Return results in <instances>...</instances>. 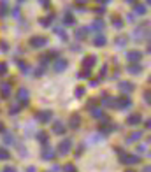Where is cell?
<instances>
[{
    "label": "cell",
    "instance_id": "cell-1",
    "mask_svg": "<svg viewBox=\"0 0 151 172\" xmlns=\"http://www.w3.org/2000/svg\"><path fill=\"white\" fill-rule=\"evenodd\" d=\"M118 153H119V162H123V164H128V165H135L141 162V158L135 155H128V153H123L121 149H116Z\"/></svg>",
    "mask_w": 151,
    "mask_h": 172
},
{
    "label": "cell",
    "instance_id": "cell-2",
    "mask_svg": "<svg viewBox=\"0 0 151 172\" xmlns=\"http://www.w3.org/2000/svg\"><path fill=\"white\" fill-rule=\"evenodd\" d=\"M70 149H72V140H70V139H63L58 144V147H56V151H58L60 156L69 155V151H70Z\"/></svg>",
    "mask_w": 151,
    "mask_h": 172
},
{
    "label": "cell",
    "instance_id": "cell-3",
    "mask_svg": "<svg viewBox=\"0 0 151 172\" xmlns=\"http://www.w3.org/2000/svg\"><path fill=\"white\" fill-rule=\"evenodd\" d=\"M130 106H132V100L128 97H116L112 100V107H118V109H126Z\"/></svg>",
    "mask_w": 151,
    "mask_h": 172
},
{
    "label": "cell",
    "instance_id": "cell-4",
    "mask_svg": "<svg viewBox=\"0 0 151 172\" xmlns=\"http://www.w3.org/2000/svg\"><path fill=\"white\" fill-rule=\"evenodd\" d=\"M48 44V39L44 37V35H34L32 39H30V46L32 48H44Z\"/></svg>",
    "mask_w": 151,
    "mask_h": 172
},
{
    "label": "cell",
    "instance_id": "cell-5",
    "mask_svg": "<svg viewBox=\"0 0 151 172\" xmlns=\"http://www.w3.org/2000/svg\"><path fill=\"white\" fill-rule=\"evenodd\" d=\"M51 118H53V113H51V111H41V113L35 114V120L39 123H48V121H51Z\"/></svg>",
    "mask_w": 151,
    "mask_h": 172
},
{
    "label": "cell",
    "instance_id": "cell-6",
    "mask_svg": "<svg viewBox=\"0 0 151 172\" xmlns=\"http://www.w3.org/2000/svg\"><path fill=\"white\" fill-rule=\"evenodd\" d=\"M16 95H18V100H19L23 106H26V104H28V90H26V88H19Z\"/></svg>",
    "mask_w": 151,
    "mask_h": 172
},
{
    "label": "cell",
    "instance_id": "cell-7",
    "mask_svg": "<svg viewBox=\"0 0 151 172\" xmlns=\"http://www.w3.org/2000/svg\"><path fill=\"white\" fill-rule=\"evenodd\" d=\"M67 67H69V62L65 58H58V60L55 62V70H56V72H63Z\"/></svg>",
    "mask_w": 151,
    "mask_h": 172
},
{
    "label": "cell",
    "instance_id": "cell-8",
    "mask_svg": "<svg viewBox=\"0 0 151 172\" xmlns=\"http://www.w3.org/2000/svg\"><path fill=\"white\" fill-rule=\"evenodd\" d=\"M141 121H143V118H141L139 113H134V114H130L128 118H126V123H128L130 126H135V125H139Z\"/></svg>",
    "mask_w": 151,
    "mask_h": 172
},
{
    "label": "cell",
    "instance_id": "cell-9",
    "mask_svg": "<svg viewBox=\"0 0 151 172\" xmlns=\"http://www.w3.org/2000/svg\"><path fill=\"white\" fill-rule=\"evenodd\" d=\"M141 58H143V53H141V51H130V53L126 55V60H128L130 63H137Z\"/></svg>",
    "mask_w": 151,
    "mask_h": 172
},
{
    "label": "cell",
    "instance_id": "cell-10",
    "mask_svg": "<svg viewBox=\"0 0 151 172\" xmlns=\"http://www.w3.org/2000/svg\"><path fill=\"white\" fill-rule=\"evenodd\" d=\"M95 63H97V56H95V55H88V56L83 60V67L84 69H92Z\"/></svg>",
    "mask_w": 151,
    "mask_h": 172
},
{
    "label": "cell",
    "instance_id": "cell-11",
    "mask_svg": "<svg viewBox=\"0 0 151 172\" xmlns=\"http://www.w3.org/2000/svg\"><path fill=\"white\" fill-rule=\"evenodd\" d=\"M119 91L121 93H132L134 91V84L132 83H126V81L119 83Z\"/></svg>",
    "mask_w": 151,
    "mask_h": 172
},
{
    "label": "cell",
    "instance_id": "cell-12",
    "mask_svg": "<svg viewBox=\"0 0 151 172\" xmlns=\"http://www.w3.org/2000/svg\"><path fill=\"white\" fill-rule=\"evenodd\" d=\"M118 128V125H100V133H111V132H114Z\"/></svg>",
    "mask_w": 151,
    "mask_h": 172
},
{
    "label": "cell",
    "instance_id": "cell-13",
    "mask_svg": "<svg viewBox=\"0 0 151 172\" xmlns=\"http://www.w3.org/2000/svg\"><path fill=\"white\" fill-rule=\"evenodd\" d=\"M37 140L41 142V144H48V140H49V135L46 133L44 130H41V132H37Z\"/></svg>",
    "mask_w": 151,
    "mask_h": 172
},
{
    "label": "cell",
    "instance_id": "cell-14",
    "mask_svg": "<svg viewBox=\"0 0 151 172\" xmlns=\"http://www.w3.org/2000/svg\"><path fill=\"white\" fill-rule=\"evenodd\" d=\"M9 12V5H7V0H0V18L7 16Z\"/></svg>",
    "mask_w": 151,
    "mask_h": 172
},
{
    "label": "cell",
    "instance_id": "cell-15",
    "mask_svg": "<svg viewBox=\"0 0 151 172\" xmlns=\"http://www.w3.org/2000/svg\"><path fill=\"white\" fill-rule=\"evenodd\" d=\"M0 93H2V97H5V98H7L9 95H11V84H7V83L0 84Z\"/></svg>",
    "mask_w": 151,
    "mask_h": 172
},
{
    "label": "cell",
    "instance_id": "cell-16",
    "mask_svg": "<svg viewBox=\"0 0 151 172\" xmlns=\"http://www.w3.org/2000/svg\"><path fill=\"white\" fill-rule=\"evenodd\" d=\"M79 125H81V116L74 114L70 118V128H79Z\"/></svg>",
    "mask_w": 151,
    "mask_h": 172
},
{
    "label": "cell",
    "instance_id": "cell-17",
    "mask_svg": "<svg viewBox=\"0 0 151 172\" xmlns=\"http://www.w3.org/2000/svg\"><path fill=\"white\" fill-rule=\"evenodd\" d=\"M88 26H83V28H79V30H76V39H84L86 35H88Z\"/></svg>",
    "mask_w": 151,
    "mask_h": 172
},
{
    "label": "cell",
    "instance_id": "cell-18",
    "mask_svg": "<svg viewBox=\"0 0 151 172\" xmlns=\"http://www.w3.org/2000/svg\"><path fill=\"white\" fill-rule=\"evenodd\" d=\"M53 132H55V133H58V135H62V133H65V126H63L60 121H56L55 125H53Z\"/></svg>",
    "mask_w": 151,
    "mask_h": 172
},
{
    "label": "cell",
    "instance_id": "cell-19",
    "mask_svg": "<svg viewBox=\"0 0 151 172\" xmlns=\"http://www.w3.org/2000/svg\"><path fill=\"white\" fill-rule=\"evenodd\" d=\"M16 65L21 69V72H25V74L30 72V67H28V63H26V62H23V60H16Z\"/></svg>",
    "mask_w": 151,
    "mask_h": 172
},
{
    "label": "cell",
    "instance_id": "cell-20",
    "mask_svg": "<svg viewBox=\"0 0 151 172\" xmlns=\"http://www.w3.org/2000/svg\"><path fill=\"white\" fill-rule=\"evenodd\" d=\"M102 28H104V21H100V19H97V21H93V25L88 28V30H95V32H100Z\"/></svg>",
    "mask_w": 151,
    "mask_h": 172
},
{
    "label": "cell",
    "instance_id": "cell-21",
    "mask_svg": "<svg viewBox=\"0 0 151 172\" xmlns=\"http://www.w3.org/2000/svg\"><path fill=\"white\" fill-rule=\"evenodd\" d=\"M53 30H55V33H56V35H58V37H62V39H63V41H67V33H65V30H63V28H62V26H55V28H53Z\"/></svg>",
    "mask_w": 151,
    "mask_h": 172
},
{
    "label": "cell",
    "instance_id": "cell-22",
    "mask_svg": "<svg viewBox=\"0 0 151 172\" xmlns=\"http://www.w3.org/2000/svg\"><path fill=\"white\" fill-rule=\"evenodd\" d=\"M55 158V155H53V149H44V153H42V160H53Z\"/></svg>",
    "mask_w": 151,
    "mask_h": 172
},
{
    "label": "cell",
    "instance_id": "cell-23",
    "mask_svg": "<svg viewBox=\"0 0 151 172\" xmlns=\"http://www.w3.org/2000/svg\"><path fill=\"white\" fill-rule=\"evenodd\" d=\"M93 44H95V46H99V48L104 46V44H106V37H104V35H97V37H95V41H93Z\"/></svg>",
    "mask_w": 151,
    "mask_h": 172
},
{
    "label": "cell",
    "instance_id": "cell-24",
    "mask_svg": "<svg viewBox=\"0 0 151 172\" xmlns=\"http://www.w3.org/2000/svg\"><path fill=\"white\" fill-rule=\"evenodd\" d=\"M92 116H93V118H102V120H107V116L104 114L100 109H93V111H92Z\"/></svg>",
    "mask_w": 151,
    "mask_h": 172
},
{
    "label": "cell",
    "instance_id": "cell-25",
    "mask_svg": "<svg viewBox=\"0 0 151 172\" xmlns=\"http://www.w3.org/2000/svg\"><path fill=\"white\" fill-rule=\"evenodd\" d=\"M141 137H143V132H134V133L128 135V142H134V140L141 139Z\"/></svg>",
    "mask_w": 151,
    "mask_h": 172
},
{
    "label": "cell",
    "instance_id": "cell-26",
    "mask_svg": "<svg viewBox=\"0 0 151 172\" xmlns=\"http://www.w3.org/2000/svg\"><path fill=\"white\" fill-rule=\"evenodd\" d=\"M51 21H53V14H51V16H48V18H41V19H39V23H41L42 26H49Z\"/></svg>",
    "mask_w": 151,
    "mask_h": 172
},
{
    "label": "cell",
    "instance_id": "cell-27",
    "mask_svg": "<svg viewBox=\"0 0 151 172\" xmlns=\"http://www.w3.org/2000/svg\"><path fill=\"white\" fill-rule=\"evenodd\" d=\"M112 25H114L116 28H123V19H121L119 16H114L112 18Z\"/></svg>",
    "mask_w": 151,
    "mask_h": 172
},
{
    "label": "cell",
    "instance_id": "cell-28",
    "mask_svg": "<svg viewBox=\"0 0 151 172\" xmlns=\"http://www.w3.org/2000/svg\"><path fill=\"white\" fill-rule=\"evenodd\" d=\"M135 14H139V16L146 14V7H144L143 4H137V5H135Z\"/></svg>",
    "mask_w": 151,
    "mask_h": 172
},
{
    "label": "cell",
    "instance_id": "cell-29",
    "mask_svg": "<svg viewBox=\"0 0 151 172\" xmlns=\"http://www.w3.org/2000/svg\"><path fill=\"white\" fill-rule=\"evenodd\" d=\"M63 21H65V23H67V25H74V23H76L74 16H72V14H70V12H67V14H65V16H63Z\"/></svg>",
    "mask_w": 151,
    "mask_h": 172
},
{
    "label": "cell",
    "instance_id": "cell-30",
    "mask_svg": "<svg viewBox=\"0 0 151 172\" xmlns=\"http://www.w3.org/2000/svg\"><path fill=\"white\" fill-rule=\"evenodd\" d=\"M141 70H143V67H141V65H130V67H128V72H130V74H139Z\"/></svg>",
    "mask_w": 151,
    "mask_h": 172
},
{
    "label": "cell",
    "instance_id": "cell-31",
    "mask_svg": "<svg viewBox=\"0 0 151 172\" xmlns=\"http://www.w3.org/2000/svg\"><path fill=\"white\" fill-rule=\"evenodd\" d=\"M19 111H21V106H19V104H14V106L9 107V113H11V114H18Z\"/></svg>",
    "mask_w": 151,
    "mask_h": 172
},
{
    "label": "cell",
    "instance_id": "cell-32",
    "mask_svg": "<svg viewBox=\"0 0 151 172\" xmlns=\"http://www.w3.org/2000/svg\"><path fill=\"white\" fill-rule=\"evenodd\" d=\"M9 156L11 155H9L7 149H4V147L0 146V160H9Z\"/></svg>",
    "mask_w": 151,
    "mask_h": 172
},
{
    "label": "cell",
    "instance_id": "cell-33",
    "mask_svg": "<svg viewBox=\"0 0 151 172\" xmlns=\"http://www.w3.org/2000/svg\"><path fill=\"white\" fill-rule=\"evenodd\" d=\"M4 142H5V144H12V142H14V137H12L11 133H5V132H4Z\"/></svg>",
    "mask_w": 151,
    "mask_h": 172
},
{
    "label": "cell",
    "instance_id": "cell-34",
    "mask_svg": "<svg viewBox=\"0 0 151 172\" xmlns=\"http://www.w3.org/2000/svg\"><path fill=\"white\" fill-rule=\"evenodd\" d=\"M114 42H116V44L119 46V48H123V46L126 44V37H125V35H121V37H118V39H116Z\"/></svg>",
    "mask_w": 151,
    "mask_h": 172
},
{
    "label": "cell",
    "instance_id": "cell-35",
    "mask_svg": "<svg viewBox=\"0 0 151 172\" xmlns=\"http://www.w3.org/2000/svg\"><path fill=\"white\" fill-rule=\"evenodd\" d=\"M63 170H65V172H77V170H76V167L72 164H67L65 167H63Z\"/></svg>",
    "mask_w": 151,
    "mask_h": 172
},
{
    "label": "cell",
    "instance_id": "cell-36",
    "mask_svg": "<svg viewBox=\"0 0 151 172\" xmlns=\"http://www.w3.org/2000/svg\"><path fill=\"white\" fill-rule=\"evenodd\" d=\"M51 56H53V53H49V55H42V56H41V62H42V63H48V62L51 60Z\"/></svg>",
    "mask_w": 151,
    "mask_h": 172
},
{
    "label": "cell",
    "instance_id": "cell-37",
    "mask_svg": "<svg viewBox=\"0 0 151 172\" xmlns=\"http://www.w3.org/2000/svg\"><path fill=\"white\" fill-rule=\"evenodd\" d=\"M90 74H92L90 72V69H84L83 72H79L77 76H79V77H90Z\"/></svg>",
    "mask_w": 151,
    "mask_h": 172
},
{
    "label": "cell",
    "instance_id": "cell-38",
    "mask_svg": "<svg viewBox=\"0 0 151 172\" xmlns=\"http://www.w3.org/2000/svg\"><path fill=\"white\" fill-rule=\"evenodd\" d=\"M5 72H7V65L4 62H0V76H4Z\"/></svg>",
    "mask_w": 151,
    "mask_h": 172
},
{
    "label": "cell",
    "instance_id": "cell-39",
    "mask_svg": "<svg viewBox=\"0 0 151 172\" xmlns=\"http://www.w3.org/2000/svg\"><path fill=\"white\" fill-rule=\"evenodd\" d=\"M83 95H84V88L83 86H79V88L76 90V97H83Z\"/></svg>",
    "mask_w": 151,
    "mask_h": 172
},
{
    "label": "cell",
    "instance_id": "cell-40",
    "mask_svg": "<svg viewBox=\"0 0 151 172\" xmlns=\"http://www.w3.org/2000/svg\"><path fill=\"white\" fill-rule=\"evenodd\" d=\"M144 100H146V104H149V102H151V98H149V90L144 93Z\"/></svg>",
    "mask_w": 151,
    "mask_h": 172
},
{
    "label": "cell",
    "instance_id": "cell-41",
    "mask_svg": "<svg viewBox=\"0 0 151 172\" xmlns=\"http://www.w3.org/2000/svg\"><path fill=\"white\" fill-rule=\"evenodd\" d=\"M95 106H97V100H90V102H88V107H90V109H93Z\"/></svg>",
    "mask_w": 151,
    "mask_h": 172
},
{
    "label": "cell",
    "instance_id": "cell-42",
    "mask_svg": "<svg viewBox=\"0 0 151 172\" xmlns=\"http://www.w3.org/2000/svg\"><path fill=\"white\" fill-rule=\"evenodd\" d=\"M19 14H21V12H19V9H14V11H12V16H14V18H19Z\"/></svg>",
    "mask_w": 151,
    "mask_h": 172
},
{
    "label": "cell",
    "instance_id": "cell-43",
    "mask_svg": "<svg viewBox=\"0 0 151 172\" xmlns=\"http://www.w3.org/2000/svg\"><path fill=\"white\" fill-rule=\"evenodd\" d=\"M2 172H16V169H14V167H5Z\"/></svg>",
    "mask_w": 151,
    "mask_h": 172
},
{
    "label": "cell",
    "instance_id": "cell-44",
    "mask_svg": "<svg viewBox=\"0 0 151 172\" xmlns=\"http://www.w3.org/2000/svg\"><path fill=\"white\" fill-rule=\"evenodd\" d=\"M0 49H2V51H7V49H9V46L5 44V42H2V44H0Z\"/></svg>",
    "mask_w": 151,
    "mask_h": 172
},
{
    "label": "cell",
    "instance_id": "cell-45",
    "mask_svg": "<svg viewBox=\"0 0 151 172\" xmlns=\"http://www.w3.org/2000/svg\"><path fill=\"white\" fill-rule=\"evenodd\" d=\"M42 74H44V69H37V70H35V76H42Z\"/></svg>",
    "mask_w": 151,
    "mask_h": 172
},
{
    "label": "cell",
    "instance_id": "cell-46",
    "mask_svg": "<svg viewBox=\"0 0 151 172\" xmlns=\"http://www.w3.org/2000/svg\"><path fill=\"white\" fill-rule=\"evenodd\" d=\"M95 12H97V14H104V7H99V9H97V11H95Z\"/></svg>",
    "mask_w": 151,
    "mask_h": 172
},
{
    "label": "cell",
    "instance_id": "cell-47",
    "mask_svg": "<svg viewBox=\"0 0 151 172\" xmlns=\"http://www.w3.org/2000/svg\"><path fill=\"white\" fill-rule=\"evenodd\" d=\"M41 4L42 5H49V0H41Z\"/></svg>",
    "mask_w": 151,
    "mask_h": 172
},
{
    "label": "cell",
    "instance_id": "cell-48",
    "mask_svg": "<svg viewBox=\"0 0 151 172\" xmlns=\"http://www.w3.org/2000/svg\"><path fill=\"white\" fill-rule=\"evenodd\" d=\"M4 132H5V126H4V125L0 123V133H4Z\"/></svg>",
    "mask_w": 151,
    "mask_h": 172
},
{
    "label": "cell",
    "instance_id": "cell-49",
    "mask_svg": "<svg viewBox=\"0 0 151 172\" xmlns=\"http://www.w3.org/2000/svg\"><path fill=\"white\" fill-rule=\"evenodd\" d=\"M26 172H35V167H28V169H26Z\"/></svg>",
    "mask_w": 151,
    "mask_h": 172
},
{
    "label": "cell",
    "instance_id": "cell-50",
    "mask_svg": "<svg viewBox=\"0 0 151 172\" xmlns=\"http://www.w3.org/2000/svg\"><path fill=\"white\" fill-rule=\"evenodd\" d=\"M149 169H151V167H144V169H143V172H151Z\"/></svg>",
    "mask_w": 151,
    "mask_h": 172
},
{
    "label": "cell",
    "instance_id": "cell-51",
    "mask_svg": "<svg viewBox=\"0 0 151 172\" xmlns=\"http://www.w3.org/2000/svg\"><path fill=\"white\" fill-rule=\"evenodd\" d=\"M100 4H107V2H111V0H99Z\"/></svg>",
    "mask_w": 151,
    "mask_h": 172
},
{
    "label": "cell",
    "instance_id": "cell-52",
    "mask_svg": "<svg viewBox=\"0 0 151 172\" xmlns=\"http://www.w3.org/2000/svg\"><path fill=\"white\" fill-rule=\"evenodd\" d=\"M125 2H130V4H135V0H125Z\"/></svg>",
    "mask_w": 151,
    "mask_h": 172
},
{
    "label": "cell",
    "instance_id": "cell-53",
    "mask_svg": "<svg viewBox=\"0 0 151 172\" xmlns=\"http://www.w3.org/2000/svg\"><path fill=\"white\" fill-rule=\"evenodd\" d=\"M18 2H25V0H18Z\"/></svg>",
    "mask_w": 151,
    "mask_h": 172
},
{
    "label": "cell",
    "instance_id": "cell-54",
    "mask_svg": "<svg viewBox=\"0 0 151 172\" xmlns=\"http://www.w3.org/2000/svg\"><path fill=\"white\" fill-rule=\"evenodd\" d=\"M128 172H132V170H128Z\"/></svg>",
    "mask_w": 151,
    "mask_h": 172
}]
</instances>
